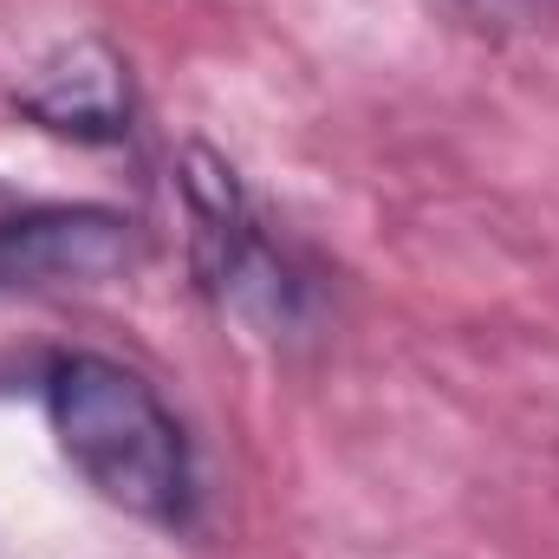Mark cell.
Segmentation results:
<instances>
[{"label": "cell", "mask_w": 559, "mask_h": 559, "mask_svg": "<svg viewBox=\"0 0 559 559\" xmlns=\"http://www.w3.org/2000/svg\"><path fill=\"white\" fill-rule=\"evenodd\" d=\"M7 111L46 138L111 150L138 131V79L105 33H72L7 85Z\"/></svg>", "instance_id": "277c9868"}, {"label": "cell", "mask_w": 559, "mask_h": 559, "mask_svg": "<svg viewBox=\"0 0 559 559\" xmlns=\"http://www.w3.org/2000/svg\"><path fill=\"white\" fill-rule=\"evenodd\" d=\"M143 254L138 222L105 202H46L0 182V293L98 286Z\"/></svg>", "instance_id": "3957f363"}, {"label": "cell", "mask_w": 559, "mask_h": 559, "mask_svg": "<svg viewBox=\"0 0 559 559\" xmlns=\"http://www.w3.org/2000/svg\"><path fill=\"white\" fill-rule=\"evenodd\" d=\"M39 397L66 468L105 508L163 534L195 527L202 481L189 429L138 365L111 352H59L39 378Z\"/></svg>", "instance_id": "6da1fadb"}, {"label": "cell", "mask_w": 559, "mask_h": 559, "mask_svg": "<svg viewBox=\"0 0 559 559\" xmlns=\"http://www.w3.org/2000/svg\"><path fill=\"white\" fill-rule=\"evenodd\" d=\"M475 26H495V33H508V26H534L540 13H547V0H455Z\"/></svg>", "instance_id": "5b68a950"}, {"label": "cell", "mask_w": 559, "mask_h": 559, "mask_svg": "<svg viewBox=\"0 0 559 559\" xmlns=\"http://www.w3.org/2000/svg\"><path fill=\"white\" fill-rule=\"evenodd\" d=\"M169 182H176V202H182V222H189L195 293L235 332H248L274 352L312 338L319 319H325L319 267L261 215L241 169L209 143H182L176 163H169Z\"/></svg>", "instance_id": "7a4b0ae2"}]
</instances>
